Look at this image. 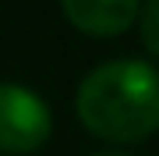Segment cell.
<instances>
[{
  "instance_id": "obj_1",
  "label": "cell",
  "mask_w": 159,
  "mask_h": 156,
  "mask_svg": "<svg viewBox=\"0 0 159 156\" xmlns=\"http://www.w3.org/2000/svg\"><path fill=\"white\" fill-rule=\"evenodd\" d=\"M78 117L106 142H142L159 128V71L142 57L102 60L78 85Z\"/></svg>"
},
{
  "instance_id": "obj_3",
  "label": "cell",
  "mask_w": 159,
  "mask_h": 156,
  "mask_svg": "<svg viewBox=\"0 0 159 156\" xmlns=\"http://www.w3.org/2000/svg\"><path fill=\"white\" fill-rule=\"evenodd\" d=\"M64 18L89 35H120L138 18L142 0H60Z\"/></svg>"
},
{
  "instance_id": "obj_5",
  "label": "cell",
  "mask_w": 159,
  "mask_h": 156,
  "mask_svg": "<svg viewBox=\"0 0 159 156\" xmlns=\"http://www.w3.org/2000/svg\"><path fill=\"white\" fill-rule=\"evenodd\" d=\"M92 156H131V153H120V149H102V153H92Z\"/></svg>"
},
{
  "instance_id": "obj_4",
  "label": "cell",
  "mask_w": 159,
  "mask_h": 156,
  "mask_svg": "<svg viewBox=\"0 0 159 156\" xmlns=\"http://www.w3.org/2000/svg\"><path fill=\"white\" fill-rule=\"evenodd\" d=\"M138 32L148 53L159 57V0H142L138 7Z\"/></svg>"
},
{
  "instance_id": "obj_2",
  "label": "cell",
  "mask_w": 159,
  "mask_h": 156,
  "mask_svg": "<svg viewBox=\"0 0 159 156\" xmlns=\"http://www.w3.org/2000/svg\"><path fill=\"white\" fill-rule=\"evenodd\" d=\"M53 131L50 103L29 85L0 82V153L25 156L35 153Z\"/></svg>"
}]
</instances>
